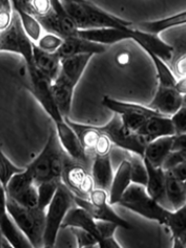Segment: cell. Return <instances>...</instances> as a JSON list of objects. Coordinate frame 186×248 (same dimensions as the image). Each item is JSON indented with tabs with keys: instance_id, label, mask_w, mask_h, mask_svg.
Here are the masks:
<instances>
[{
	"instance_id": "47",
	"label": "cell",
	"mask_w": 186,
	"mask_h": 248,
	"mask_svg": "<svg viewBox=\"0 0 186 248\" xmlns=\"http://www.w3.org/2000/svg\"><path fill=\"white\" fill-rule=\"evenodd\" d=\"M98 247L99 248H123L119 242H118L114 237H109V238H105L102 239L98 242Z\"/></svg>"
},
{
	"instance_id": "55",
	"label": "cell",
	"mask_w": 186,
	"mask_h": 248,
	"mask_svg": "<svg viewBox=\"0 0 186 248\" xmlns=\"http://www.w3.org/2000/svg\"><path fill=\"white\" fill-rule=\"evenodd\" d=\"M82 248H99V247H98V244H97V245H94V246H89V247H82Z\"/></svg>"
},
{
	"instance_id": "3",
	"label": "cell",
	"mask_w": 186,
	"mask_h": 248,
	"mask_svg": "<svg viewBox=\"0 0 186 248\" xmlns=\"http://www.w3.org/2000/svg\"><path fill=\"white\" fill-rule=\"evenodd\" d=\"M63 9L75 22L79 31L98 30V29H128L133 27V22L109 14L82 0H64L61 1Z\"/></svg>"
},
{
	"instance_id": "58",
	"label": "cell",
	"mask_w": 186,
	"mask_h": 248,
	"mask_svg": "<svg viewBox=\"0 0 186 248\" xmlns=\"http://www.w3.org/2000/svg\"><path fill=\"white\" fill-rule=\"evenodd\" d=\"M184 185H185V190H186V180L184 181Z\"/></svg>"
},
{
	"instance_id": "54",
	"label": "cell",
	"mask_w": 186,
	"mask_h": 248,
	"mask_svg": "<svg viewBox=\"0 0 186 248\" xmlns=\"http://www.w3.org/2000/svg\"><path fill=\"white\" fill-rule=\"evenodd\" d=\"M183 107H186V96H183Z\"/></svg>"
},
{
	"instance_id": "1",
	"label": "cell",
	"mask_w": 186,
	"mask_h": 248,
	"mask_svg": "<svg viewBox=\"0 0 186 248\" xmlns=\"http://www.w3.org/2000/svg\"><path fill=\"white\" fill-rule=\"evenodd\" d=\"M26 79L24 84L28 91L36 100L40 103L42 108L54 122V128L57 133L60 144L71 159L77 162H84L88 159V154L84 151L81 142L72 127L67 124L65 118L61 115L56 105L52 94V81L36 69L33 65H26Z\"/></svg>"
},
{
	"instance_id": "52",
	"label": "cell",
	"mask_w": 186,
	"mask_h": 248,
	"mask_svg": "<svg viewBox=\"0 0 186 248\" xmlns=\"http://www.w3.org/2000/svg\"><path fill=\"white\" fill-rule=\"evenodd\" d=\"M1 248H14V247L9 243V241L7 239H4L2 237V239H1Z\"/></svg>"
},
{
	"instance_id": "14",
	"label": "cell",
	"mask_w": 186,
	"mask_h": 248,
	"mask_svg": "<svg viewBox=\"0 0 186 248\" xmlns=\"http://www.w3.org/2000/svg\"><path fill=\"white\" fill-rule=\"evenodd\" d=\"M182 107L183 97L175 88H164V86H158L153 101L147 105V108L157 111L160 115L170 118Z\"/></svg>"
},
{
	"instance_id": "34",
	"label": "cell",
	"mask_w": 186,
	"mask_h": 248,
	"mask_svg": "<svg viewBox=\"0 0 186 248\" xmlns=\"http://www.w3.org/2000/svg\"><path fill=\"white\" fill-rule=\"evenodd\" d=\"M33 184H36L34 179L30 173V171L26 169V170L20 173H17V175H15L11 179L8 186L5 187L7 196L10 198H13L18 194H20L24 189L29 188L30 186H32Z\"/></svg>"
},
{
	"instance_id": "57",
	"label": "cell",
	"mask_w": 186,
	"mask_h": 248,
	"mask_svg": "<svg viewBox=\"0 0 186 248\" xmlns=\"http://www.w3.org/2000/svg\"><path fill=\"white\" fill-rule=\"evenodd\" d=\"M42 248H55V247H51V246H43Z\"/></svg>"
},
{
	"instance_id": "2",
	"label": "cell",
	"mask_w": 186,
	"mask_h": 248,
	"mask_svg": "<svg viewBox=\"0 0 186 248\" xmlns=\"http://www.w3.org/2000/svg\"><path fill=\"white\" fill-rule=\"evenodd\" d=\"M67 157L60 144L57 133L55 128H52L43 150L26 169L37 185L47 181L61 182Z\"/></svg>"
},
{
	"instance_id": "26",
	"label": "cell",
	"mask_w": 186,
	"mask_h": 248,
	"mask_svg": "<svg viewBox=\"0 0 186 248\" xmlns=\"http://www.w3.org/2000/svg\"><path fill=\"white\" fill-rule=\"evenodd\" d=\"M166 199L171 212L186 205V190L184 182L178 179L170 170H165Z\"/></svg>"
},
{
	"instance_id": "40",
	"label": "cell",
	"mask_w": 186,
	"mask_h": 248,
	"mask_svg": "<svg viewBox=\"0 0 186 248\" xmlns=\"http://www.w3.org/2000/svg\"><path fill=\"white\" fill-rule=\"evenodd\" d=\"M13 4L8 0H0V33L4 32L12 22L13 18Z\"/></svg>"
},
{
	"instance_id": "19",
	"label": "cell",
	"mask_w": 186,
	"mask_h": 248,
	"mask_svg": "<svg viewBox=\"0 0 186 248\" xmlns=\"http://www.w3.org/2000/svg\"><path fill=\"white\" fill-rule=\"evenodd\" d=\"M61 228L82 229L94 235L97 242L99 240L97 221L85 209L77 206L76 204L66 214Z\"/></svg>"
},
{
	"instance_id": "30",
	"label": "cell",
	"mask_w": 186,
	"mask_h": 248,
	"mask_svg": "<svg viewBox=\"0 0 186 248\" xmlns=\"http://www.w3.org/2000/svg\"><path fill=\"white\" fill-rule=\"evenodd\" d=\"M12 4L35 18L46 16L52 10L51 0H14Z\"/></svg>"
},
{
	"instance_id": "29",
	"label": "cell",
	"mask_w": 186,
	"mask_h": 248,
	"mask_svg": "<svg viewBox=\"0 0 186 248\" xmlns=\"http://www.w3.org/2000/svg\"><path fill=\"white\" fill-rule=\"evenodd\" d=\"M67 124L72 127V129L77 135L78 139L81 142L84 151L92 155L94 152V148L98 139L100 138L101 134L97 131L95 125H89V124H81L71 120L70 118H65Z\"/></svg>"
},
{
	"instance_id": "31",
	"label": "cell",
	"mask_w": 186,
	"mask_h": 248,
	"mask_svg": "<svg viewBox=\"0 0 186 248\" xmlns=\"http://www.w3.org/2000/svg\"><path fill=\"white\" fill-rule=\"evenodd\" d=\"M13 10L18 14V16H19L24 32L27 33L31 41L36 45L43 35V29L41 27V24L35 17L27 14L26 12L18 9L17 7H14V5H13Z\"/></svg>"
},
{
	"instance_id": "5",
	"label": "cell",
	"mask_w": 186,
	"mask_h": 248,
	"mask_svg": "<svg viewBox=\"0 0 186 248\" xmlns=\"http://www.w3.org/2000/svg\"><path fill=\"white\" fill-rule=\"evenodd\" d=\"M118 205L161 225H165L170 214V210L164 208L147 194L144 186L134 183L129 185Z\"/></svg>"
},
{
	"instance_id": "17",
	"label": "cell",
	"mask_w": 186,
	"mask_h": 248,
	"mask_svg": "<svg viewBox=\"0 0 186 248\" xmlns=\"http://www.w3.org/2000/svg\"><path fill=\"white\" fill-rule=\"evenodd\" d=\"M105 51H107V47L104 46L82 39L80 37H76V38H70L64 40L60 48L56 52V54H57L61 60H63L79 55L94 56L97 54H102Z\"/></svg>"
},
{
	"instance_id": "33",
	"label": "cell",
	"mask_w": 186,
	"mask_h": 248,
	"mask_svg": "<svg viewBox=\"0 0 186 248\" xmlns=\"http://www.w3.org/2000/svg\"><path fill=\"white\" fill-rule=\"evenodd\" d=\"M165 226L170 229L172 239H179L186 232V205L170 212Z\"/></svg>"
},
{
	"instance_id": "35",
	"label": "cell",
	"mask_w": 186,
	"mask_h": 248,
	"mask_svg": "<svg viewBox=\"0 0 186 248\" xmlns=\"http://www.w3.org/2000/svg\"><path fill=\"white\" fill-rule=\"evenodd\" d=\"M128 161L131 163V179L132 183L141 186H146L147 184V170L143 158L136 156L133 154H128Z\"/></svg>"
},
{
	"instance_id": "24",
	"label": "cell",
	"mask_w": 186,
	"mask_h": 248,
	"mask_svg": "<svg viewBox=\"0 0 186 248\" xmlns=\"http://www.w3.org/2000/svg\"><path fill=\"white\" fill-rule=\"evenodd\" d=\"M173 136L155 140L145 147L144 157L155 167H163V164L172 152Z\"/></svg>"
},
{
	"instance_id": "32",
	"label": "cell",
	"mask_w": 186,
	"mask_h": 248,
	"mask_svg": "<svg viewBox=\"0 0 186 248\" xmlns=\"http://www.w3.org/2000/svg\"><path fill=\"white\" fill-rule=\"evenodd\" d=\"M146 53L148 56H150L151 59L154 62L155 67H156L159 86H164V88H175L177 78L175 75H173L170 65H167L162 59H160L158 56H156L155 54L151 52H146Z\"/></svg>"
},
{
	"instance_id": "56",
	"label": "cell",
	"mask_w": 186,
	"mask_h": 248,
	"mask_svg": "<svg viewBox=\"0 0 186 248\" xmlns=\"http://www.w3.org/2000/svg\"><path fill=\"white\" fill-rule=\"evenodd\" d=\"M1 239H2V234H1V232H0V248H1Z\"/></svg>"
},
{
	"instance_id": "11",
	"label": "cell",
	"mask_w": 186,
	"mask_h": 248,
	"mask_svg": "<svg viewBox=\"0 0 186 248\" xmlns=\"http://www.w3.org/2000/svg\"><path fill=\"white\" fill-rule=\"evenodd\" d=\"M36 19L41 24L43 31L48 34L58 36L61 39L66 40L79 37V30L75 22L66 13L61 1L58 0H53L52 10L47 15Z\"/></svg>"
},
{
	"instance_id": "48",
	"label": "cell",
	"mask_w": 186,
	"mask_h": 248,
	"mask_svg": "<svg viewBox=\"0 0 186 248\" xmlns=\"http://www.w3.org/2000/svg\"><path fill=\"white\" fill-rule=\"evenodd\" d=\"M170 171L175 175L178 179L181 180V181H185L186 180V161L184 163L178 165L175 169L170 170Z\"/></svg>"
},
{
	"instance_id": "8",
	"label": "cell",
	"mask_w": 186,
	"mask_h": 248,
	"mask_svg": "<svg viewBox=\"0 0 186 248\" xmlns=\"http://www.w3.org/2000/svg\"><path fill=\"white\" fill-rule=\"evenodd\" d=\"M77 206L85 209L96 221L110 222L124 229H132L129 222L118 215L108 203V193L100 188L92 191L89 199H82L75 196L74 198Z\"/></svg>"
},
{
	"instance_id": "39",
	"label": "cell",
	"mask_w": 186,
	"mask_h": 248,
	"mask_svg": "<svg viewBox=\"0 0 186 248\" xmlns=\"http://www.w3.org/2000/svg\"><path fill=\"white\" fill-rule=\"evenodd\" d=\"M63 39H61L60 37L55 36L53 34H43L39 41L36 43V46L39 47L41 51L55 54L60 48V46L63 43Z\"/></svg>"
},
{
	"instance_id": "18",
	"label": "cell",
	"mask_w": 186,
	"mask_h": 248,
	"mask_svg": "<svg viewBox=\"0 0 186 248\" xmlns=\"http://www.w3.org/2000/svg\"><path fill=\"white\" fill-rule=\"evenodd\" d=\"M132 28L128 29H98L79 31V37L82 39L89 40L91 42L98 43L101 46H110L115 43L121 42L123 40L131 39Z\"/></svg>"
},
{
	"instance_id": "41",
	"label": "cell",
	"mask_w": 186,
	"mask_h": 248,
	"mask_svg": "<svg viewBox=\"0 0 186 248\" xmlns=\"http://www.w3.org/2000/svg\"><path fill=\"white\" fill-rule=\"evenodd\" d=\"M71 231L77 242V248L94 246L98 244L96 238L92 233L78 228H71Z\"/></svg>"
},
{
	"instance_id": "4",
	"label": "cell",
	"mask_w": 186,
	"mask_h": 248,
	"mask_svg": "<svg viewBox=\"0 0 186 248\" xmlns=\"http://www.w3.org/2000/svg\"><path fill=\"white\" fill-rule=\"evenodd\" d=\"M7 205L12 220L26 235L32 247L42 248L45 246L46 210L39 207H23L10 198H8Z\"/></svg>"
},
{
	"instance_id": "37",
	"label": "cell",
	"mask_w": 186,
	"mask_h": 248,
	"mask_svg": "<svg viewBox=\"0 0 186 248\" xmlns=\"http://www.w3.org/2000/svg\"><path fill=\"white\" fill-rule=\"evenodd\" d=\"M60 183L61 182L57 181H47L37 185V189H38V207L40 209L46 210L47 208L49 203L52 202L53 198L55 197Z\"/></svg>"
},
{
	"instance_id": "16",
	"label": "cell",
	"mask_w": 186,
	"mask_h": 248,
	"mask_svg": "<svg viewBox=\"0 0 186 248\" xmlns=\"http://www.w3.org/2000/svg\"><path fill=\"white\" fill-rule=\"evenodd\" d=\"M144 163L147 170V184L145 186L147 194L150 195L155 201L161 204L164 208L170 210L169 202L166 199V176L165 170L162 167H155L145 159ZM171 212V210H170Z\"/></svg>"
},
{
	"instance_id": "9",
	"label": "cell",
	"mask_w": 186,
	"mask_h": 248,
	"mask_svg": "<svg viewBox=\"0 0 186 248\" xmlns=\"http://www.w3.org/2000/svg\"><path fill=\"white\" fill-rule=\"evenodd\" d=\"M102 104L108 109L113 111L114 114L119 115L123 126L127 131L135 134H137L140 131L148 118L160 115L157 111L147 108V105L143 107V105L140 104L116 100V99H113L108 96L103 97Z\"/></svg>"
},
{
	"instance_id": "22",
	"label": "cell",
	"mask_w": 186,
	"mask_h": 248,
	"mask_svg": "<svg viewBox=\"0 0 186 248\" xmlns=\"http://www.w3.org/2000/svg\"><path fill=\"white\" fill-rule=\"evenodd\" d=\"M33 64L43 76H46L54 82L60 74L61 70V59L57 54H51L43 52L39 47H37L34 43L33 51Z\"/></svg>"
},
{
	"instance_id": "13",
	"label": "cell",
	"mask_w": 186,
	"mask_h": 248,
	"mask_svg": "<svg viewBox=\"0 0 186 248\" xmlns=\"http://www.w3.org/2000/svg\"><path fill=\"white\" fill-rule=\"evenodd\" d=\"M131 39L143 48L145 52H151L158 56L167 65L171 63L175 49H173V46H170V43L161 39L158 35L142 32V31L135 29L133 26Z\"/></svg>"
},
{
	"instance_id": "10",
	"label": "cell",
	"mask_w": 186,
	"mask_h": 248,
	"mask_svg": "<svg viewBox=\"0 0 186 248\" xmlns=\"http://www.w3.org/2000/svg\"><path fill=\"white\" fill-rule=\"evenodd\" d=\"M34 43L24 32L20 18L14 11L10 27L0 33V52H9L20 55L26 65H33Z\"/></svg>"
},
{
	"instance_id": "38",
	"label": "cell",
	"mask_w": 186,
	"mask_h": 248,
	"mask_svg": "<svg viewBox=\"0 0 186 248\" xmlns=\"http://www.w3.org/2000/svg\"><path fill=\"white\" fill-rule=\"evenodd\" d=\"M10 199L14 200L16 203H18L23 207H38V189H37V184H33L32 186H30L29 188L21 191L20 194H18L13 198H10Z\"/></svg>"
},
{
	"instance_id": "15",
	"label": "cell",
	"mask_w": 186,
	"mask_h": 248,
	"mask_svg": "<svg viewBox=\"0 0 186 248\" xmlns=\"http://www.w3.org/2000/svg\"><path fill=\"white\" fill-rule=\"evenodd\" d=\"M137 134L148 144L160 138L175 136L176 132L170 118L159 115L148 118Z\"/></svg>"
},
{
	"instance_id": "53",
	"label": "cell",
	"mask_w": 186,
	"mask_h": 248,
	"mask_svg": "<svg viewBox=\"0 0 186 248\" xmlns=\"http://www.w3.org/2000/svg\"><path fill=\"white\" fill-rule=\"evenodd\" d=\"M179 240H180V241H181V242H182V243H183V245H184V246L186 247V232H185L184 234H182V235H181V237H180V238H179Z\"/></svg>"
},
{
	"instance_id": "42",
	"label": "cell",
	"mask_w": 186,
	"mask_h": 248,
	"mask_svg": "<svg viewBox=\"0 0 186 248\" xmlns=\"http://www.w3.org/2000/svg\"><path fill=\"white\" fill-rule=\"evenodd\" d=\"M170 67L177 79L186 77V54L173 55Z\"/></svg>"
},
{
	"instance_id": "36",
	"label": "cell",
	"mask_w": 186,
	"mask_h": 248,
	"mask_svg": "<svg viewBox=\"0 0 186 248\" xmlns=\"http://www.w3.org/2000/svg\"><path fill=\"white\" fill-rule=\"evenodd\" d=\"M26 170V167H19L15 165L12 161L5 156L0 147V183L5 188L8 186L11 179L17 173H20Z\"/></svg>"
},
{
	"instance_id": "7",
	"label": "cell",
	"mask_w": 186,
	"mask_h": 248,
	"mask_svg": "<svg viewBox=\"0 0 186 248\" xmlns=\"http://www.w3.org/2000/svg\"><path fill=\"white\" fill-rule=\"evenodd\" d=\"M95 127L99 133L107 136L111 144L118 146L128 154L136 155V156L141 158L144 157L145 147L147 144L138 134L129 132L123 126L119 115L115 114L105 125Z\"/></svg>"
},
{
	"instance_id": "50",
	"label": "cell",
	"mask_w": 186,
	"mask_h": 248,
	"mask_svg": "<svg viewBox=\"0 0 186 248\" xmlns=\"http://www.w3.org/2000/svg\"><path fill=\"white\" fill-rule=\"evenodd\" d=\"M175 90L182 97L186 96V77L177 79V82H176V85H175Z\"/></svg>"
},
{
	"instance_id": "6",
	"label": "cell",
	"mask_w": 186,
	"mask_h": 248,
	"mask_svg": "<svg viewBox=\"0 0 186 248\" xmlns=\"http://www.w3.org/2000/svg\"><path fill=\"white\" fill-rule=\"evenodd\" d=\"M74 198H75V195L61 182L52 202L46 209L45 246L55 247L65 216L69 213V210L75 205Z\"/></svg>"
},
{
	"instance_id": "21",
	"label": "cell",
	"mask_w": 186,
	"mask_h": 248,
	"mask_svg": "<svg viewBox=\"0 0 186 248\" xmlns=\"http://www.w3.org/2000/svg\"><path fill=\"white\" fill-rule=\"evenodd\" d=\"M76 85H74L66 79L58 76L57 79L52 83V94L54 101L61 115L64 118H70L72 110L74 90Z\"/></svg>"
},
{
	"instance_id": "20",
	"label": "cell",
	"mask_w": 186,
	"mask_h": 248,
	"mask_svg": "<svg viewBox=\"0 0 186 248\" xmlns=\"http://www.w3.org/2000/svg\"><path fill=\"white\" fill-rule=\"evenodd\" d=\"M131 184V163L128 159H124L114 173L113 181L108 190V203L111 206L120 202L121 198Z\"/></svg>"
},
{
	"instance_id": "12",
	"label": "cell",
	"mask_w": 186,
	"mask_h": 248,
	"mask_svg": "<svg viewBox=\"0 0 186 248\" xmlns=\"http://www.w3.org/2000/svg\"><path fill=\"white\" fill-rule=\"evenodd\" d=\"M8 197L3 185L0 183V232L14 248H33L20 229L16 226L8 212Z\"/></svg>"
},
{
	"instance_id": "45",
	"label": "cell",
	"mask_w": 186,
	"mask_h": 248,
	"mask_svg": "<svg viewBox=\"0 0 186 248\" xmlns=\"http://www.w3.org/2000/svg\"><path fill=\"white\" fill-rule=\"evenodd\" d=\"M111 142L109 139L101 134L100 138L98 139L96 146L94 148V152H93V155L94 156H99V157H104V156H109V153L111 150Z\"/></svg>"
},
{
	"instance_id": "25",
	"label": "cell",
	"mask_w": 186,
	"mask_h": 248,
	"mask_svg": "<svg viewBox=\"0 0 186 248\" xmlns=\"http://www.w3.org/2000/svg\"><path fill=\"white\" fill-rule=\"evenodd\" d=\"M92 57L93 55H79L61 60L59 76L66 79L74 85H77Z\"/></svg>"
},
{
	"instance_id": "23",
	"label": "cell",
	"mask_w": 186,
	"mask_h": 248,
	"mask_svg": "<svg viewBox=\"0 0 186 248\" xmlns=\"http://www.w3.org/2000/svg\"><path fill=\"white\" fill-rule=\"evenodd\" d=\"M91 175L94 180L95 188H100L108 191L110 188L111 181L114 178L113 167H111L110 157L94 156L91 166Z\"/></svg>"
},
{
	"instance_id": "44",
	"label": "cell",
	"mask_w": 186,
	"mask_h": 248,
	"mask_svg": "<svg viewBox=\"0 0 186 248\" xmlns=\"http://www.w3.org/2000/svg\"><path fill=\"white\" fill-rule=\"evenodd\" d=\"M186 161V150H180L176 152H171V154L166 159L162 169L164 170H170L175 169L178 165L184 163Z\"/></svg>"
},
{
	"instance_id": "46",
	"label": "cell",
	"mask_w": 186,
	"mask_h": 248,
	"mask_svg": "<svg viewBox=\"0 0 186 248\" xmlns=\"http://www.w3.org/2000/svg\"><path fill=\"white\" fill-rule=\"evenodd\" d=\"M186 150V134L175 135L172 142V152Z\"/></svg>"
},
{
	"instance_id": "27",
	"label": "cell",
	"mask_w": 186,
	"mask_h": 248,
	"mask_svg": "<svg viewBox=\"0 0 186 248\" xmlns=\"http://www.w3.org/2000/svg\"><path fill=\"white\" fill-rule=\"evenodd\" d=\"M90 173L91 170L88 167H85L84 165L76 162V161H74L70 157H67L63 173H62L61 182L75 195L80 184L83 182V180Z\"/></svg>"
},
{
	"instance_id": "49",
	"label": "cell",
	"mask_w": 186,
	"mask_h": 248,
	"mask_svg": "<svg viewBox=\"0 0 186 248\" xmlns=\"http://www.w3.org/2000/svg\"><path fill=\"white\" fill-rule=\"evenodd\" d=\"M173 46V49H175V54H186V37H183V38L178 39L175 46Z\"/></svg>"
},
{
	"instance_id": "28",
	"label": "cell",
	"mask_w": 186,
	"mask_h": 248,
	"mask_svg": "<svg viewBox=\"0 0 186 248\" xmlns=\"http://www.w3.org/2000/svg\"><path fill=\"white\" fill-rule=\"evenodd\" d=\"M183 24H186V11L160 20L136 23L134 24V28L142 31V32L159 36V34L164 32V31L183 26Z\"/></svg>"
},
{
	"instance_id": "51",
	"label": "cell",
	"mask_w": 186,
	"mask_h": 248,
	"mask_svg": "<svg viewBox=\"0 0 186 248\" xmlns=\"http://www.w3.org/2000/svg\"><path fill=\"white\" fill-rule=\"evenodd\" d=\"M172 248H186L179 239H172Z\"/></svg>"
},
{
	"instance_id": "43",
	"label": "cell",
	"mask_w": 186,
	"mask_h": 248,
	"mask_svg": "<svg viewBox=\"0 0 186 248\" xmlns=\"http://www.w3.org/2000/svg\"><path fill=\"white\" fill-rule=\"evenodd\" d=\"M176 135L186 134V107H182L175 115L170 117Z\"/></svg>"
}]
</instances>
